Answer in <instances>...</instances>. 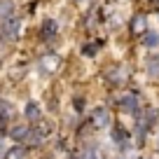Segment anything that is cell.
Returning a JSON list of instances; mask_svg holds the SVG:
<instances>
[{
    "label": "cell",
    "instance_id": "16",
    "mask_svg": "<svg viewBox=\"0 0 159 159\" xmlns=\"http://www.w3.org/2000/svg\"><path fill=\"white\" fill-rule=\"evenodd\" d=\"M131 30H134V33H143V30H145V19H143V16H134V21H131Z\"/></svg>",
    "mask_w": 159,
    "mask_h": 159
},
{
    "label": "cell",
    "instance_id": "6",
    "mask_svg": "<svg viewBox=\"0 0 159 159\" xmlns=\"http://www.w3.org/2000/svg\"><path fill=\"white\" fill-rule=\"evenodd\" d=\"M122 110H124V112H136V110H138V96L136 94H124V98H122Z\"/></svg>",
    "mask_w": 159,
    "mask_h": 159
},
{
    "label": "cell",
    "instance_id": "15",
    "mask_svg": "<svg viewBox=\"0 0 159 159\" xmlns=\"http://www.w3.org/2000/svg\"><path fill=\"white\" fill-rule=\"evenodd\" d=\"M148 73L152 77H159V56H150L148 59Z\"/></svg>",
    "mask_w": 159,
    "mask_h": 159
},
{
    "label": "cell",
    "instance_id": "13",
    "mask_svg": "<svg viewBox=\"0 0 159 159\" xmlns=\"http://www.w3.org/2000/svg\"><path fill=\"white\" fill-rule=\"evenodd\" d=\"M112 138H115V143H119V145H126V140H129V134H126L122 126H115V131H112Z\"/></svg>",
    "mask_w": 159,
    "mask_h": 159
},
{
    "label": "cell",
    "instance_id": "2",
    "mask_svg": "<svg viewBox=\"0 0 159 159\" xmlns=\"http://www.w3.org/2000/svg\"><path fill=\"white\" fill-rule=\"evenodd\" d=\"M91 124H94L96 129H108L110 126V112L105 108H96L94 112H91Z\"/></svg>",
    "mask_w": 159,
    "mask_h": 159
},
{
    "label": "cell",
    "instance_id": "4",
    "mask_svg": "<svg viewBox=\"0 0 159 159\" xmlns=\"http://www.w3.org/2000/svg\"><path fill=\"white\" fill-rule=\"evenodd\" d=\"M19 28H21L19 19H14V16H7L5 24H2V35H5V38H16V35H19Z\"/></svg>",
    "mask_w": 159,
    "mask_h": 159
},
{
    "label": "cell",
    "instance_id": "7",
    "mask_svg": "<svg viewBox=\"0 0 159 159\" xmlns=\"http://www.w3.org/2000/svg\"><path fill=\"white\" fill-rule=\"evenodd\" d=\"M108 82H112V84H117V82H124L126 80V70H122V68H112V70H108Z\"/></svg>",
    "mask_w": 159,
    "mask_h": 159
},
{
    "label": "cell",
    "instance_id": "17",
    "mask_svg": "<svg viewBox=\"0 0 159 159\" xmlns=\"http://www.w3.org/2000/svg\"><path fill=\"white\" fill-rule=\"evenodd\" d=\"M82 159H101V150L96 148V145H94V148H87V150H84V157H82Z\"/></svg>",
    "mask_w": 159,
    "mask_h": 159
},
{
    "label": "cell",
    "instance_id": "19",
    "mask_svg": "<svg viewBox=\"0 0 159 159\" xmlns=\"http://www.w3.org/2000/svg\"><path fill=\"white\" fill-rule=\"evenodd\" d=\"M0 154H2V148H0Z\"/></svg>",
    "mask_w": 159,
    "mask_h": 159
},
{
    "label": "cell",
    "instance_id": "14",
    "mask_svg": "<svg viewBox=\"0 0 159 159\" xmlns=\"http://www.w3.org/2000/svg\"><path fill=\"white\" fill-rule=\"evenodd\" d=\"M12 10H14L12 0H0V19H7V16H12Z\"/></svg>",
    "mask_w": 159,
    "mask_h": 159
},
{
    "label": "cell",
    "instance_id": "12",
    "mask_svg": "<svg viewBox=\"0 0 159 159\" xmlns=\"http://www.w3.org/2000/svg\"><path fill=\"white\" fill-rule=\"evenodd\" d=\"M52 35H56V21L45 19V24H42V38H52Z\"/></svg>",
    "mask_w": 159,
    "mask_h": 159
},
{
    "label": "cell",
    "instance_id": "11",
    "mask_svg": "<svg viewBox=\"0 0 159 159\" xmlns=\"http://www.w3.org/2000/svg\"><path fill=\"white\" fill-rule=\"evenodd\" d=\"M143 45L145 47H157L159 45V35L154 30H145L143 33Z\"/></svg>",
    "mask_w": 159,
    "mask_h": 159
},
{
    "label": "cell",
    "instance_id": "8",
    "mask_svg": "<svg viewBox=\"0 0 159 159\" xmlns=\"http://www.w3.org/2000/svg\"><path fill=\"white\" fill-rule=\"evenodd\" d=\"M28 126H24V124H19V126H12V131H10V136H12V138H14V140H26V138H28Z\"/></svg>",
    "mask_w": 159,
    "mask_h": 159
},
{
    "label": "cell",
    "instance_id": "18",
    "mask_svg": "<svg viewBox=\"0 0 159 159\" xmlns=\"http://www.w3.org/2000/svg\"><path fill=\"white\" fill-rule=\"evenodd\" d=\"M96 52H98V45H94V42H89V45L82 47V54L84 56H96Z\"/></svg>",
    "mask_w": 159,
    "mask_h": 159
},
{
    "label": "cell",
    "instance_id": "20",
    "mask_svg": "<svg viewBox=\"0 0 159 159\" xmlns=\"http://www.w3.org/2000/svg\"><path fill=\"white\" fill-rule=\"evenodd\" d=\"M75 2H77V0H75Z\"/></svg>",
    "mask_w": 159,
    "mask_h": 159
},
{
    "label": "cell",
    "instance_id": "5",
    "mask_svg": "<svg viewBox=\"0 0 159 159\" xmlns=\"http://www.w3.org/2000/svg\"><path fill=\"white\" fill-rule=\"evenodd\" d=\"M12 115H14V108H12V103H7V101H0V131H5V124L12 119Z\"/></svg>",
    "mask_w": 159,
    "mask_h": 159
},
{
    "label": "cell",
    "instance_id": "10",
    "mask_svg": "<svg viewBox=\"0 0 159 159\" xmlns=\"http://www.w3.org/2000/svg\"><path fill=\"white\" fill-rule=\"evenodd\" d=\"M26 157V150L21 145H14V148L5 150V159H24Z\"/></svg>",
    "mask_w": 159,
    "mask_h": 159
},
{
    "label": "cell",
    "instance_id": "3",
    "mask_svg": "<svg viewBox=\"0 0 159 159\" xmlns=\"http://www.w3.org/2000/svg\"><path fill=\"white\" fill-rule=\"evenodd\" d=\"M49 134H52V124L49 122H38V126L28 131V138H33L35 143H40V140H45Z\"/></svg>",
    "mask_w": 159,
    "mask_h": 159
},
{
    "label": "cell",
    "instance_id": "1",
    "mask_svg": "<svg viewBox=\"0 0 159 159\" xmlns=\"http://www.w3.org/2000/svg\"><path fill=\"white\" fill-rule=\"evenodd\" d=\"M59 66H61V56H59V54H45L42 59H40V70H42L45 75L56 73V70H59Z\"/></svg>",
    "mask_w": 159,
    "mask_h": 159
},
{
    "label": "cell",
    "instance_id": "9",
    "mask_svg": "<svg viewBox=\"0 0 159 159\" xmlns=\"http://www.w3.org/2000/svg\"><path fill=\"white\" fill-rule=\"evenodd\" d=\"M26 117H28L30 122H40V105L30 101V103L26 105Z\"/></svg>",
    "mask_w": 159,
    "mask_h": 159
}]
</instances>
